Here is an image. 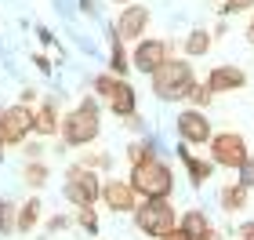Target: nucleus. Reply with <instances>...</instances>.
<instances>
[{
  "mask_svg": "<svg viewBox=\"0 0 254 240\" xmlns=\"http://www.w3.org/2000/svg\"><path fill=\"white\" fill-rule=\"evenodd\" d=\"M207 91L211 95H225V91H240L247 84V73L240 70V66H214L211 73H207Z\"/></svg>",
  "mask_w": 254,
  "mask_h": 240,
  "instance_id": "ddd939ff",
  "label": "nucleus"
},
{
  "mask_svg": "<svg viewBox=\"0 0 254 240\" xmlns=\"http://www.w3.org/2000/svg\"><path fill=\"white\" fill-rule=\"evenodd\" d=\"M214 4H222V7H225V4H229V0H214Z\"/></svg>",
  "mask_w": 254,
  "mask_h": 240,
  "instance_id": "e433bc0d",
  "label": "nucleus"
},
{
  "mask_svg": "<svg viewBox=\"0 0 254 240\" xmlns=\"http://www.w3.org/2000/svg\"><path fill=\"white\" fill-rule=\"evenodd\" d=\"M0 233H18V208L11 200H0Z\"/></svg>",
  "mask_w": 254,
  "mask_h": 240,
  "instance_id": "4be33fe9",
  "label": "nucleus"
},
{
  "mask_svg": "<svg viewBox=\"0 0 254 240\" xmlns=\"http://www.w3.org/2000/svg\"><path fill=\"white\" fill-rule=\"evenodd\" d=\"M244 37L254 44V11H251V22H247V29H244Z\"/></svg>",
  "mask_w": 254,
  "mask_h": 240,
  "instance_id": "c756f323",
  "label": "nucleus"
},
{
  "mask_svg": "<svg viewBox=\"0 0 254 240\" xmlns=\"http://www.w3.org/2000/svg\"><path fill=\"white\" fill-rule=\"evenodd\" d=\"M156 157V142H134L131 150H127V160H131V167L134 164H142V160H153Z\"/></svg>",
  "mask_w": 254,
  "mask_h": 240,
  "instance_id": "5701e85b",
  "label": "nucleus"
},
{
  "mask_svg": "<svg viewBox=\"0 0 254 240\" xmlns=\"http://www.w3.org/2000/svg\"><path fill=\"white\" fill-rule=\"evenodd\" d=\"M127 70H131V59H127V51H124V40L113 33V55H109V73H117L124 77Z\"/></svg>",
  "mask_w": 254,
  "mask_h": 240,
  "instance_id": "aec40b11",
  "label": "nucleus"
},
{
  "mask_svg": "<svg viewBox=\"0 0 254 240\" xmlns=\"http://www.w3.org/2000/svg\"><path fill=\"white\" fill-rule=\"evenodd\" d=\"M102 204L117 215H134V208L142 204V197L134 193L131 178H102Z\"/></svg>",
  "mask_w": 254,
  "mask_h": 240,
  "instance_id": "9d476101",
  "label": "nucleus"
},
{
  "mask_svg": "<svg viewBox=\"0 0 254 240\" xmlns=\"http://www.w3.org/2000/svg\"><path fill=\"white\" fill-rule=\"evenodd\" d=\"M33 62H37V70H40V73H51V62L44 59V55H37V59H33Z\"/></svg>",
  "mask_w": 254,
  "mask_h": 240,
  "instance_id": "c85d7f7f",
  "label": "nucleus"
},
{
  "mask_svg": "<svg viewBox=\"0 0 254 240\" xmlns=\"http://www.w3.org/2000/svg\"><path fill=\"white\" fill-rule=\"evenodd\" d=\"M178 160L186 164V171H189V186H196V189H200L203 182L214 175V160H200V157H192L186 142L178 146Z\"/></svg>",
  "mask_w": 254,
  "mask_h": 240,
  "instance_id": "2eb2a0df",
  "label": "nucleus"
},
{
  "mask_svg": "<svg viewBox=\"0 0 254 240\" xmlns=\"http://www.w3.org/2000/svg\"><path fill=\"white\" fill-rule=\"evenodd\" d=\"M164 240H189V237L182 233V230H175V233H171V237H164Z\"/></svg>",
  "mask_w": 254,
  "mask_h": 240,
  "instance_id": "473e14b6",
  "label": "nucleus"
},
{
  "mask_svg": "<svg viewBox=\"0 0 254 240\" xmlns=\"http://www.w3.org/2000/svg\"><path fill=\"white\" fill-rule=\"evenodd\" d=\"M76 222L84 226L87 233H98V215H95V208H80V215H76Z\"/></svg>",
  "mask_w": 254,
  "mask_h": 240,
  "instance_id": "a878e982",
  "label": "nucleus"
},
{
  "mask_svg": "<svg viewBox=\"0 0 254 240\" xmlns=\"http://www.w3.org/2000/svg\"><path fill=\"white\" fill-rule=\"evenodd\" d=\"M203 240H222V237H218V230H211V233H207Z\"/></svg>",
  "mask_w": 254,
  "mask_h": 240,
  "instance_id": "f704fd0d",
  "label": "nucleus"
},
{
  "mask_svg": "<svg viewBox=\"0 0 254 240\" xmlns=\"http://www.w3.org/2000/svg\"><path fill=\"white\" fill-rule=\"evenodd\" d=\"M91 87H95V95L109 106V113H117L120 120H131L134 113H138V91L127 84L124 77H117V73H98Z\"/></svg>",
  "mask_w": 254,
  "mask_h": 240,
  "instance_id": "20e7f679",
  "label": "nucleus"
},
{
  "mask_svg": "<svg viewBox=\"0 0 254 240\" xmlns=\"http://www.w3.org/2000/svg\"><path fill=\"white\" fill-rule=\"evenodd\" d=\"M178 230L186 233L189 240H203L207 233L214 230V226L207 222V211H200V208H192V211H186V215H182V219H178Z\"/></svg>",
  "mask_w": 254,
  "mask_h": 240,
  "instance_id": "dca6fc26",
  "label": "nucleus"
},
{
  "mask_svg": "<svg viewBox=\"0 0 254 240\" xmlns=\"http://www.w3.org/2000/svg\"><path fill=\"white\" fill-rule=\"evenodd\" d=\"M254 0H229V4L222 7V15H240V11H251Z\"/></svg>",
  "mask_w": 254,
  "mask_h": 240,
  "instance_id": "bb28decb",
  "label": "nucleus"
},
{
  "mask_svg": "<svg viewBox=\"0 0 254 240\" xmlns=\"http://www.w3.org/2000/svg\"><path fill=\"white\" fill-rule=\"evenodd\" d=\"M134 226H138V233L164 240L178 230V211H175L171 200H142L134 208Z\"/></svg>",
  "mask_w": 254,
  "mask_h": 240,
  "instance_id": "39448f33",
  "label": "nucleus"
},
{
  "mask_svg": "<svg viewBox=\"0 0 254 240\" xmlns=\"http://www.w3.org/2000/svg\"><path fill=\"white\" fill-rule=\"evenodd\" d=\"M167 59H171V44L167 40H156V37H142L134 44V51H131V66L134 70H142L145 77H153V73H160L167 66Z\"/></svg>",
  "mask_w": 254,
  "mask_h": 240,
  "instance_id": "1a4fd4ad",
  "label": "nucleus"
},
{
  "mask_svg": "<svg viewBox=\"0 0 254 240\" xmlns=\"http://www.w3.org/2000/svg\"><path fill=\"white\" fill-rule=\"evenodd\" d=\"M18 98H22V106H29V102H33V98H37V91H29V87H26V91H22V95H18Z\"/></svg>",
  "mask_w": 254,
  "mask_h": 240,
  "instance_id": "7c9ffc66",
  "label": "nucleus"
},
{
  "mask_svg": "<svg viewBox=\"0 0 254 240\" xmlns=\"http://www.w3.org/2000/svg\"><path fill=\"white\" fill-rule=\"evenodd\" d=\"M211 44H214V37H211L207 29H192L189 37H186V44H182V48H186V59H200V55L211 51Z\"/></svg>",
  "mask_w": 254,
  "mask_h": 240,
  "instance_id": "6ab92c4d",
  "label": "nucleus"
},
{
  "mask_svg": "<svg viewBox=\"0 0 254 240\" xmlns=\"http://www.w3.org/2000/svg\"><path fill=\"white\" fill-rule=\"evenodd\" d=\"M186 102H192V109H203V106H211V91H207V84H196L189 87V95H186Z\"/></svg>",
  "mask_w": 254,
  "mask_h": 240,
  "instance_id": "b1692460",
  "label": "nucleus"
},
{
  "mask_svg": "<svg viewBox=\"0 0 254 240\" xmlns=\"http://www.w3.org/2000/svg\"><path fill=\"white\" fill-rule=\"evenodd\" d=\"M65 226H69V219H62V215H59V219H51V230H65Z\"/></svg>",
  "mask_w": 254,
  "mask_h": 240,
  "instance_id": "2f4dec72",
  "label": "nucleus"
},
{
  "mask_svg": "<svg viewBox=\"0 0 254 240\" xmlns=\"http://www.w3.org/2000/svg\"><path fill=\"white\" fill-rule=\"evenodd\" d=\"M175 128H178V139L186 146H207L214 139V128H211V120H207V113L203 109H192V106L178 113Z\"/></svg>",
  "mask_w": 254,
  "mask_h": 240,
  "instance_id": "9b49d317",
  "label": "nucleus"
},
{
  "mask_svg": "<svg viewBox=\"0 0 254 240\" xmlns=\"http://www.w3.org/2000/svg\"><path fill=\"white\" fill-rule=\"evenodd\" d=\"M236 182H240L244 189H254V157H247L244 164L236 167Z\"/></svg>",
  "mask_w": 254,
  "mask_h": 240,
  "instance_id": "393cba45",
  "label": "nucleus"
},
{
  "mask_svg": "<svg viewBox=\"0 0 254 240\" xmlns=\"http://www.w3.org/2000/svg\"><path fill=\"white\" fill-rule=\"evenodd\" d=\"M62 131V117L59 109H55V102H40L37 109H33V135H40V139H51V135Z\"/></svg>",
  "mask_w": 254,
  "mask_h": 240,
  "instance_id": "4468645a",
  "label": "nucleus"
},
{
  "mask_svg": "<svg viewBox=\"0 0 254 240\" xmlns=\"http://www.w3.org/2000/svg\"><path fill=\"white\" fill-rule=\"evenodd\" d=\"M207 150H211V160H214V167H229V171H236L244 160L251 157L247 150V139L240 131H218L211 142H207Z\"/></svg>",
  "mask_w": 254,
  "mask_h": 240,
  "instance_id": "0eeeda50",
  "label": "nucleus"
},
{
  "mask_svg": "<svg viewBox=\"0 0 254 240\" xmlns=\"http://www.w3.org/2000/svg\"><path fill=\"white\" fill-rule=\"evenodd\" d=\"M127 178H131V186L142 200H171V189H175V175H171V167L160 157L134 164Z\"/></svg>",
  "mask_w": 254,
  "mask_h": 240,
  "instance_id": "f257e3e1",
  "label": "nucleus"
},
{
  "mask_svg": "<svg viewBox=\"0 0 254 240\" xmlns=\"http://www.w3.org/2000/svg\"><path fill=\"white\" fill-rule=\"evenodd\" d=\"M240 240H254V222H244V226H240Z\"/></svg>",
  "mask_w": 254,
  "mask_h": 240,
  "instance_id": "cd10ccee",
  "label": "nucleus"
},
{
  "mask_svg": "<svg viewBox=\"0 0 254 240\" xmlns=\"http://www.w3.org/2000/svg\"><path fill=\"white\" fill-rule=\"evenodd\" d=\"M22 178H26V182H29L33 189H40L44 182H48V164H44V160H37V157H33L29 164L22 167Z\"/></svg>",
  "mask_w": 254,
  "mask_h": 240,
  "instance_id": "412c9836",
  "label": "nucleus"
},
{
  "mask_svg": "<svg viewBox=\"0 0 254 240\" xmlns=\"http://www.w3.org/2000/svg\"><path fill=\"white\" fill-rule=\"evenodd\" d=\"M40 200L37 197H29L26 204H22V208H18V233H33V230H37V226H40Z\"/></svg>",
  "mask_w": 254,
  "mask_h": 240,
  "instance_id": "a211bd4d",
  "label": "nucleus"
},
{
  "mask_svg": "<svg viewBox=\"0 0 254 240\" xmlns=\"http://www.w3.org/2000/svg\"><path fill=\"white\" fill-rule=\"evenodd\" d=\"M102 124H98V106L95 98H84L76 109H69L62 117V146H91L98 139Z\"/></svg>",
  "mask_w": 254,
  "mask_h": 240,
  "instance_id": "7ed1b4c3",
  "label": "nucleus"
},
{
  "mask_svg": "<svg viewBox=\"0 0 254 240\" xmlns=\"http://www.w3.org/2000/svg\"><path fill=\"white\" fill-rule=\"evenodd\" d=\"M80 7H84L87 15H91V11H95V0H80Z\"/></svg>",
  "mask_w": 254,
  "mask_h": 240,
  "instance_id": "72a5a7b5",
  "label": "nucleus"
},
{
  "mask_svg": "<svg viewBox=\"0 0 254 240\" xmlns=\"http://www.w3.org/2000/svg\"><path fill=\"white\" fill-rule=\"evenodd\" d=\"M113 4H134V0H113Z\"/></svg>",
  "mask_w": 254,
  "mask_h": 240,
  "instance_id": "c9c22d12",
  "label": "nucleus"
},
{
  "mask_svg": "<svg viewBox=\"0 0 254 240\" xmlns=\"http://www.w3.org/2000/svg\"><path fill=\"white\" fill-rule=\"evenodd\" d=\"M149 7L145 4H127L124 11H120V18H117V26H113V33H117L120 40H142L145 37V29H149Z\"/></svg>",
  "mask_w": 254,
  "mask_h": 240,
  "instance_id": "f8f14e48",
  "label": "nucleus"
},
{
  "mask_svg": "<svg viewBox=\"0 0 254 240\" xmlns=\"http://www.w3.org/2000/svg\"><path fill=\"white\" fill-rule=\"evenodd\" d=\"M218 200H222V211L236 215V211H244V208H247V200H251V189H244L240 182H229V186H222Z\"/></svg>",
  "mask_w": 254,
  "mask_h": 240,
  "instance_id": "f3484780",
  "label": "nucleus"
},
{
  "mask_svg": "<svg viewBox=\"0 0 254 240\" xmlns=\"http://www.w3.org/2000/svg\"><path fill=\"white\" fill-rule=\"evenodd\" d=\"M33 131V109L29 106H7L0 109V157H4V146H22Z\"/></svg>",
  "mask_w": 254,
  "mask_h": 240,
  "instance_id": "6e6552de",
  "label": "nucleus"
},
{
  "mask_svg": "<svg viewBox=\"0 0 254 240\" xmlns=\"http://www.w3.org/2000/svg\"><path fill=\"white\" fill-rule=\"evenodd\" d=\"M62 197L76 208H95L102 200V178L95 167H84V164H73L65 171V182H62Z\"/></svg>",
  "mask_w": 254,
  "mask_h": 240,
  "instance_id": "423d86ee",
  "label": "nucleus"
},
{
  "mask_svg": "<svg viewBox=\"0 0 254 240\" xmlns=\"http://www.w3.org/2000/svg\"><path fill=\"white\" fill-rule=\"evenodd\" d=\"M149 80H153V95L156 98L182 102L189 95V87L196 84V73H192V62L189 59H167V66L160 73H153Z\"/></svg>",
  "mask_w": 254,
  "mask_h": 240,
  "instance_id": "f03ea898",
  "label": "nucleus"
}]
</instances>
